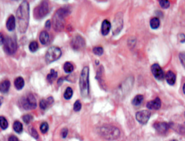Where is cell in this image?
Returning <instances> with one entry per match:
<instances>
[{
  "label": "cell",
  "instance_id": "cb8c5ba5",
  "mask_svg": "<svg viewBox=\"0 0 185 141\" xmlns=\"http://www.w3.org/2000/svg\"><path fill=\"white\" fill-rule=\"evenodd\" d=\"M150 26L153 29H157L160 27V20L158 17H153L150 21Z\"/></svg>",
  "mask_w": 185,
  "mask_h": 141
},
{
  "label": "cell",
  "instance_id": "7402d4cb",
  "mask_svg": "<svg viewBox=\"0 0 185 141\" xmlns=\"http://www.w3.org/2000/svg\"><path fill=\"white\" fill-rule=\"evenodd\" d=\"M14 84H15V87H16L17 89L20 90V89H22V88L24 87V86H25V80H24L23 77L18 76V77H17V78L15 79Z\"/></svg>",
  "mask_w": 185,
  "mask_h": 141
},
{
  "label": "cell",
  "instance_id": "f546056e",
  "mask_svg": "<svg viewBox=\"0 0 185 141\" xmlns=\"http://www.w3.org/2000/svg\"><path fill=\"white\" fill-rule=\"evenodd\" d=\"M93 52L95 55H97V56H101V55H103V48L102 46H94V47L93 48Z\"/></svg>",
  "mask_w": 185,
  "mask_h": 141
},
{
  "label": "cell",
  "instance_id": "ab89813d",
  "mask_svg": "<svg viewBox=\"0 0 185 141\" xmlns=\"http://www.w3.org/2000/svg\"><path fill=\"white\" fill-rule=\"evenodd\" d=\"M62 138H66V136H67V134H68V130H67V129H64L63 130H62Z\"/></svg>",
  "mask_w": 185,
  "mask_h": 141
},
{
  "label": "cell",
  "instance_id": "74e56055",
  "mask_svg": "<svg viewBox=\"0 0 185 141\" xmlns=\"http://www.w3.org/2000/svg\"><path fill=\"white\" fill-rule=\"evenodd\" d=\"M31 133H32V136L35 138V139H38V135H37V132H36V130L35 129H31Z\"/></svg>",
  "mask_w": 185,
  "mask_h": 141
},
{
  "label": "cell",
  "instance_id": "83f0119b",
  "mask_svg": "<svg viewBox=\"0 0 185 141\" xmlns=\"http://www.w3.org/2000/svg\"><path fill=\"white\" fill-rule=\"evenodd\" d=\"M8 127V122L5 117H0V128L2 129H7Z\"/></svg>",
  "mask_w": 185,
  "mask_h": 141
},
{
  "label": "cell",
  "instance_id": "b9f144b4",
  "mask_svg": "<svg viewBox=\"0 0 185 141\" xmlns=\"http://www.w3.org/2000/svg\"><path fill=\"white\" fill-rule=\"evenodd\" d=\"M8 141H19L18 139L16 137V136H10L9 139H8Z\"/></svg>",
  "mask_w": 185,
  "mask_h": 141
},
{
  "label": "cell",
  "instance_id": "484cf974",
  "mask_svg": "<svg viewBox=\"0 0 185 141\" xmlns=\"http://www.w3.org/2000/svg\"><path fill=\"white\" fill-rule=\"evenodd\" d=\"M13 129L17 133H21L23 131V125L19 121H15L14 125H13Z\"/></svg>",
  "mask_w": 185,
  "mask_h": 141
},
{
  "label": "cell",
  "instance_id": "8fae6325",
  "mask_svg": "<svg viewBox=\"0 0 185 141\" xmlns=\"http://www.w3.org/2000/svg\"><path fill=\"white\" fill-rule=\"evenodd\" d=\"M72 47L75 50H81L84 46H85V41L83 39V37L81 36L80 35H75L73 37L72 41H71Z\"/></svg>",
  "mask_w": 185,
  "mask_h": 141
},
{
  "label": "cell",
  "instance_id": "d590c367",
  "mask_svg": "<svg viewBox=\"0 0 185 141\" xmlns=\"http://www.w3.org/2000/svg\"><path fill=\"white\" fill-rule=\"evenodd\" d=\"M179 58H180V60H181V62H182V64L183 66L185 67V53L184 52H183V53H180L179 55Z\"/></svg>",
  "mask_w": 185,
  "mask_h": 141
},
{
  "label": "cell",
  "instance_id": "ac0fdd59",
  "mask_svg": "<svg viewBox=\"0 0 185 141\" xmlns=\"http://www.w3.org/2000/svg\"><path fill=\"white\" fill-rule=\"evenodd\" d=\"M54 103V99L52 97H49V98H47L46 99H42L41 101H40V108L43 110H45V109H46L48 107H50L52 104Z\"/></svg>",
  "mask_w": 185,
  "mask_h": 141
},
{
  "label": "cell",
  "instance_id": "e0dca14e",
  "mask_svg": "<svg viewBox=\"0 0 185 141\" xmlns=\"http://www.w3.org/2000/svg\"><path fill=\"white\" fill-rule=\"evenodd\" d=\"M165 79L167 83L171 86H173L176 82V76L173 71H168L165 75Z\"/></svg>",
  "mask_w": 185,
  "mask_h": 141
},
{
  "label": "cell",
  "instance_id": "8992f818",
  "mask_svg": "<svg viewBox=\"0 0 185 141\" xmlns=\"http://www.w3.org/2000/svg\"><path fill=\"white\" fill-rule=\"evenodd\" d=\"M62 56V51L61 49L58 46H50L47 51L45 52V61L46 63H52L55 60H57L58 58H60V56Z\"/></svg>",
  "mask_w": 185,
  "mask_h": 141
},
{
  "label": "cell",
  "instance_id": "1f68e13d",
  "mask_svg": "<svg viewBox=\"0 0 185 141\" xmlns=\"http://www.w3.org/2000/svg\"><path fill=\"white\" fill-rule=\"evenodd\" d=\"M158 2L163 8H168L170 7V1L169 0H159Z\"/></svg>",
  "mask_w": 185,
  "mask_h": 141
},
{
  "label": "cell",
  "instance_id": "ba28073f",
  "mask_svg": "<svg viewBox=\"0 0 185 141\" xmlns=\"http://www.w3.org/2000/svg\"><path fill=\"white\" fill-rule=\"evenodd\" d=\"M133 83H134V78H133V76H130L121 84L120 88H118V91H117L120 98H123L124 96H126L131 91V88L133 87Z\"/></svg>",
  "mask_w": 185,
  "mask_h": 141
},
{
  "label": "cell",
  "instance_id": "44dd1931",
  "mask_svg": "<svg viewBox=\"0 0 185 141\" xmlns=\"http://www.w3.org/2000/svg\"><path fill=\"white\" fill-rule=\"evenodd\" d=\"M9 88H10V82H9V80L6 79V80L2 81L0 83V92L1 93H7V92H8Z\"/></svg>",
  "mask_w": 185,
  "mask_h": 141
},
{
  "label": "cell",
  "instance_id": "f35d334b",
  "mask_svg": "<svg viewBox=\"0 0 185 141\" xmlns=\"http://www.w3.org/2000/svg\"><path fill=\"white\" fill-rule=\"evenodd\" d=\"M5 40H6V37L3 36V34H2V33H0V46L4 45V43H5Z\"/></svg>",
  "mask_w": 185,
  "mask_h": 141
},
{
  "label": "cell",
  "instance_id": "bcb514c9",
  "mask_svg": "<svg viewBox=\"0 0 185 141\" xmlns=\"http://www.w3.org/2000/svg\"><path fill=\"white\" fill-rule=\"evenodd\" d=\"M170 141H178V140H176V139H172V140H170Z\"/></svg>",
  "mask_w": 185,
  "mask_h": 141
},
{
  "label": "cell",
  "instance_id": "2e32d148",
  "mask_svg": "<svg viewBox=\"0 0 185 141\" xmlns=\"http://www.w3.org/2000/svg\"><path fill=\"white\" fill-rule=\"evenodd\" d=\"M39 40L42 45H48L51 42V36L46 31H42L39 35Z\"/></svg>",
  "mask_w": 185,
  "mask_h": 141
},
{
  "label": "cell",
  "instance_id": "9c48e42d",
  "mask_svg": "<svg viewBox=\"0 0 185 141\" xmlns=\"http://www.w3.org/2000/svg\"><path fill=\"white\" fill-rule=\"evenodd\" d=\"M4 51L8 55H13L16 53L17 48V41L15 38L13 37H7L4 43Z\"/></svg>",
  "mask_w": 185,
  "mask_h": 141
},
{
  "label": "cell",
  "instance_id": "277c9868",
  "mask_svg": "<svg viewBox=\"0 0 185 141\" xmlns=\"http://www.w3.org/2000/svg\"><path fill=\"white\" fill-rule=\"evenodd\" d=\"M69 10L66 9L65 7L58 9L57 12L55 14L54 17H53V24H54V27L55 30H62V28L64 27V24L65 17L68 16Z\"/></svg>",
  "mask_w": 185,
  "mask_h": 141
},
{
  "label": "cell",
  "instance_id": "d6a6232c",
  "mask_svg": "<svg viewBox=\"0 0 185 141\" xmlns=\"http://www.w3.org/2000/svg\"><path fill=\"white\" fill-rule=\"evenodd\" d=\"M40 130L44 134H45L47 132V130H48V124L46 122H43L40 125Z\"/></svg>",
  "mask_w": 185,
  "mask_h": 141
},
{
  "label": "cell",
  "instance_id": "f1b7e54d",
  "mask_svg": "<svg viewBox=\"0 0 185 141\" xmlns=\"http://www.w3.org/2000/svg\"><path fill=\"white\" fill-rule=\"evenodd\" d=\"M73 96V89L71 87H67L64 93V98L65 99H70Z\"/></svg>",
  "mask_w": 185,
  "mask_h": 141
},
{
  "label": "cell",
  "instance_id": "30bf717a",
  "mask_svg": "<svg viewBox=\"0 0 185 141\" xmlns=\"http://www.w3.org/2000/svg\"><path fill=\"white\" fill-rule=\"evenodd\" d=\"M123 14L122 13H117L113 18V25H111V28L113 29V35H117L121 32L122 28H123Z\"/></svg>",
  "mask_w": 185,
  "mask_h": 141
},
{
  "label": "cell",
  "instance_id": "d6986e66",
  "mask_svg": "<svg viewBox=\"0 0 185 141\" xmlns=\"http://www.w3.org/2000/svg\"><path fill=\"white\" fill-rule=\"evenodd\" d=\"M110 29H111V23L108 21V20H103L102 23V27H101V32L103 34V36H106L108 35V33L110 32Z\"/></svg>",
  "mask_w": 185,
  "mask_h": 141
},
{
  "label": "cell",
  "instance_id": "7bdbcfd3",
  "mask_svg": "<svg viewBox=\"0 0 185 141\" xmlns=\"http://www.w3.org/2000/svg\"><path fill=\"white\" fill-rule=\"evenodd\" d=\"M51 27V22L49 21V20H47V21L45 22V27L48 28V27Z\"/></svg>",
  "mask_w": 185,
  "mask_h": 141
},
{
  "label": "cell",
  "instance_id": "603a6c76",
  "mask_svg": "<svg viewBox=\"0 0 185 141\" xmlns=\"http://www.w3.org/2000/svg\"><path fill=\"white\" fill-rule=\"evenodd\" d=\"M143 101H144V96H142V95H137V96H135L134 98L132 103H133L134 106L138 107V106H141V104L143 103Z\"/></svg>",
  "mask_w": 185,
  "mask_h": 141
},
{
  "label": "cell",
  "instance_id": "e575fe53",
  "mask_svg": "<svg viewBox=\"0 0 185 141\" xmlns=\"http://www.w3.org/2000/svg\"><path fill=\"white\" fill-rule=\"evenodd\" d=\"M81 109H82V104H81V102H80L79 100L75 101V103H74V111H79Z\"/></svg>",
  "mask_w": 185,
  "mask_h": 141
},
{
  "label": "cell",
  "instance_id": "52a82bcc",
  "mask_svg": "<svg viewBox=\"0 0 185 141\" xmlns=\"http://www.w3.org/2000/svg\"><path fill=\"white\" fill-rule=\"evenodd\" d=\"M49 12V3L47 1H42L41 3L36 7L34 11V16L39 19L45 17Z\"/></svg>",
  "mask_w": 185,
  "mask_h": 141
},
{
  "label": "cell",
  "instance_id": "3957f363",
  "mask_svg": "<svg viewBox=\"0 0 185 141\" xmlns=\"http://www.w3.org/2000/svg\"><path fill=\"white\" fill-rule=\"evenodd\" d=\"M79 87L80 92L83 97L86 98L89 95V67L84 66L81 72L79 78Z\"/></svg>",
  "mask_w": 185,
  "mask_h": 141
},
{
  "label": "cell",
  "instance_id": "7a4b0ae2",
  "mask_svg": "<svg viewBox=\"0 0 185 141\" xmlns=\"http://www.w3.org/2000/svg\"><path fill=\"white\" fill-rule=\"evenodd\" d=\"M98 133L101 137L107 140H114L117 139L120 135L121 131L118 128L113 125H104L98 129Z\"/></svg>",
  "mask_w": 185,
  "mask_h": 141
},
{
  "label": "cell",
  "instance_id": "ee69618b",
  "mask_svg": "<svg viewBox=\"0 0 185 141\" xmlns=\"http://www.w3.org/2000/svg\"><path fill=\"white\" fill-rule=\"evenodd\" d=\"M2 101H3V99H2V98L0 97V106L2 105Z\"/></svg>",
  "mask_w": 185,
  "mask_h": 141
},
{
  "label": "cell",
  "instance_id": "9a60e30c",
  "mask_svg": "<svg viewBox=\"0 0 185 141\" xmlns=\"http://www.w3.org/2000/svg\"><path fill=\"white\" fill-rule=\"evenodd\" d=\"M161 106H162V101L159 98H156L152 101H149L146 105L147 109L151 110H157L161 108Z\"/></svg>",
  "mask_w": 185,
  "mask_h": 141
},
{
  "label": "cell",
  "instance_id": "ffe728a7",
  "mask_svg": "<svg viewBox=\"0 0 185 141\" xmlns=\"http://www.w3.org/2000/svg\"><path fill=\"white\" fill-rule=\"evenodd\" d=\"M7 28L9 30V31H13L16 27V18L14 16H10L8 18H7Z\"/></svg>",
  "mask_w": 185,
  "mask_h": 141
},
{
  "label": "cell",
  "instance_id": "4fadbf2b",
  "mask_svg": "<svg viewBox=\"0 0 185 141\" xmlns=\"http://www.w3.org/2000/svg\"><path fill=\"white\" fill-rule=\"evenodd\" d=\"M152 73L154 76V77L158 80H163L165 77V73L164 72L163 68L158 65V64H154L151 66Z\"/></svg>",
  "mask_w": 185,
  "mask_h": 141
},
{
  "label": "cell",
  "instance_id": "4316f807",
  "mask_svg": "<svg viewBox=\"0 0 185 141\" xmlns=\"http://www.w3.org/2000/svg\"><path fill=\"white\" fill-rule=\"evenodd\" d=\"M64 70L66 73H71L73 70H74V65H73L71 62L64 63Z\"/></svg>",
  "mask_w": 185,
  "mask_h": 141
},
{
  "label": "cell",
  "instance_id": "60d3db41",
  "mask_svg": "<svg viewBox=\"0 0 185 141\" xmlns=\"http://www.w3.org/2000/svg\"><path fill=\"white\" fill-rule=\"evenodd\" d=\"M178 37H179V40L181 41V42H185V35L184 34H180L179 36H178Z\"/></svg>",
  "mask_w": 185,
  "mask_h": 141
},
{
  "label": "cell",
  "instance_id": "836d02e7",
  "mask_svg": "<svg viewBox=\"0 0 185 141\" xmlns=\"http://www.w3.org/2000/svg\"><path fill=\"white\" fill-rule=\"evenodd\" d=\"M22 119H23V121H24L26 124H29V123L31 122V120L33 119V117H32L31 115H29V114H27V115L23 116Z\"/></svg>",
  "mask_w": 185,
  "mask_h": 141
},
{
  "label": "cell",
  "instance_id": "f6af8a7d",
  "mask_svg": "<svg viewBox=\"0 0 185 141\" xmlns=\"http://www.w3.org/2000/svg\"><path fill=\"white\" fill-rule=\"evenodd\" d=\"M183 93L185 94V83H184V85H183Z\"/></svg>",
  "mask_w": 185,
  "mask_h": 141
},
{
  "label": "cell",
  "instance_id": "4dcf8cb0",
  "mask_svg": "<svg viewBox=\"0 0 185 141\" xmlns=\"http://www.w3.org/2000/svg\"><path fill=\"white\" fill-rule=\"evenodd\" d=\"M29 49H30L31 52H36L37 49H38V44L36 41H32L29 44Z\"/></svg>",
  "mask_w": 185,
  "mask_h": 141
},
{
  "label": "cell",
  "instance_id": "8d00e7d4",
  "mask_svg": "<svg viewBox=\"0 0 185 141\" xmlns=\"http://www.w3.org/2000/svg\"><path fill=\"white\" fill-rule=\"evenodd\" d=\"M177 130H178V132H180L182 135H185V127L184 126H179Z\"/></svg>",
  "mask_w": 185,
  "mask_h": 141
},
{
  "label": "cell",
  "instance_id": "7c38bea8",
  "mask_svg": "<svg viewBox=\"0 0 185 141\" xmlns=\"http://www.w3.org/2000/svg\"><path fill=\"white\" fill-rule=\"evenodd\" d=\"M151 117V112L148 110H142L136 113V120L141 124H146Z\"/></svg>",
  "mask_w": 185,
  "mask_h": 141
},
{
  "label": "cell",
  "instance_id": "5bb4252c",
  "mask_svg": "<svg viewBox=\"0 0 185 141\" xmlns=\"http://www.w3.org/2000/svg\"><path fill=\"white\" fill-rule=\"evenodd\" d=\"M154 128L158 133L164 134L169 129L170 126L168 123H165V122H156L154 125Z\"/></svg>",
  "mask_w": 185,
  "mask_h": 141
},
{
  "label": "cell",
  "instance_id": "d4e9b609",
  "mask_svg": "<svg viewBox=\"0 0 185 141\" xmlns=\"http://www.w3.org/2000/svg\"><path fill=\"white\" fill-rule=\"evenodd\" d=\"M56 77H57V72L55 70L52 69L50 73L47 75V80L49 81V83H52V82H54L56 79Z\"/></svg>",
  "mask_w": 185,
  "mask_h": 141
},
{
  "label": "cell",
  "instance_id": "5b68a950",
  "mask_svg": "<svg viewBox=\"0 0 185 141\" xmlns=\"http://www.w3.org/2000/svg\"><path fill=\"white\" fill-rule=\"evenodd\" d=\"M19 106L24 109L29 110L36 108V100L33 94H29L19 99Z\"/></svg>",
  "mask_w": 185,
  "mask_h": 141
},
{
  "label": "cell",
  "instance_id": "6da1fadb",
  "mask_svg": "<svg viewBox=\"0 0 185 141\" xmlns=\"http://www.w3.org/2000/svg\"><path fill=\"white\" fill-rule=\"evenodd\" d=\"M17 22L18 26V31L25 33L27 30L29 24V3L23 1L17 10Z\"/></svg>",
  "mask_w": 185,
  "mask_h": 141
}]
</instances>
